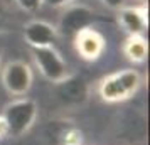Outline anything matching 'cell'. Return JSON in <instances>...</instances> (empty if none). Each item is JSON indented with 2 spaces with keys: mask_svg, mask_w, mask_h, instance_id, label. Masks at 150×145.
<instances>
[{
  "mask_svg": "<svg viewBox=\"0 0 150 145\" xmlns=\"http://www.w3.org/2000/svg\"><path fill=\"white\" fill-rule=\"evenodd\" d=\"M142 86V74L137 69L127 68L110 73L98 81L96 91L105 103H122L135 96Z\"/></svg>",
  "mask_w": 150,
  "mask_h": 145,
  "instance_id": "obj_1",
  "label": "cell"
},
{
  "mask_svg": "<svg viewBox=\"0 0 150 145\" xmlns=\"http://www.w3.org/2000/svg\"><path fill=\"white\" fill-rule=\"evenodd\" d=\"M37 115H39L37 103L30 98L21 96L7 103L2 111V118L7 127V137L19 138L24 133H27L34 127Z\"/></svg>",
  "mask_w": 150,
  "mask_h": 145,
  "instance_id": "obj_2",
  "label": "cell"
},
{
  "mask_svg": "<svg viewBox=\"0 0 150 145\" xmlns=\"http://www.w3.org/2000/svg\"><path fill=\"white\" fill-rule=\"evenodd\" d=\"M100 21V15L95 8H91L86 4H69L61 10V14L57 17L56 30L59 35L64 37H74L79 30L83 29L93 27V24Z\"/></svg>",
  "mask_w": 150,
  "mask_h": 145,
  "instance_id": "obj_3",
  "label": "cell"
},
{
  "mask_svg": "<svg viewBox=\"0 0 150 145\" xmlns=\"http://www.w3.org/2000/svg\"><path fill=\"white\" fill-rule=\"evenodd\" d=\"M32 59L42 78L49 83L59 84L71 76L68 62L62 59V56L54 46L32 49Z\"/></svg>",
  "mask_w": 150,
  "mask_h": 145,
  "instance_id": "obj_4",
  "label": "cell"
},
{
  "mask_svg": "<svg viewBox=\"0 0 150 145\" xmlns=\"http://www.w3.org/2000/svg\"><path fill=\"white\" fill-rule=\"evenodd\" d=\"M0 79H2L4 90L7 91L10 96L21 98L25 96L32 88L34 73H32V68L25 61L15 59V61H8L2 68Z\"/></svg>",
  "mask_w": 150,
  "mask_h": 145,
  "instance_id": "obj_5",
  "label": "cell"
},
{
  "mask_svg": "<svg viewBox=\"0 0 150 145\" xmlns=\"http://www.w3.org/2000/svg\"><path fill=\"white\" fill-rule=\"evenodd\" d=\"M73 47L83 61H98L106 49L105 35L93 27L83 29L73 37Z\"/></svg>",
  "mask_w": 150,
  "mask_h": 145,
  "instance_id": "obj_6",
  "label": "cell"
},
{
  "mask_svg": "<svg viewBox=\"0 0 150 145\" xmlns=\"http://www.w3.org/2000/svg\"><path fill=\"white\" fill-rule=\"evenodd\" d=\"M116 19L128 35H145L149 29V5H125L116 10Z\"/></svg>",
  "mask_w": 150,
  "mask_h": 145,
  "instance_id": "obj_7",
  "label": "cell"
},
{
  "mask_svg": "<svg viewBox=\"0 0 150 145\" xmlns=\"http://www.w3.org/2000/svg\"><path fill=\"white\" fill-rule=\"evenodd\" d=\"M22 37L30 46V49H37V47L54 46V42L59 37V34L56 30V25H52L51 22L34 19V21H29L24 25Z\"/></svg>",
  "mask_w": 150,
  "mask_h": 145,
  "instance_id": "obj_8",
  "label": "cell"
},
{
  "mask_svg": "<svg viewBox=\"0 0 150 145\" xmlns=\"http://www.w3.org/2000/svg\"><path fill=\"white\" fill-rule=\"evenodd\" d=\"M123 56L133 64H142L149 57V42L145 35H128L122 44Z\"/></svg>",
  "mask_w": 150,
  "mask_h": 145,
  "instance_id": "obj_9",
  "label": "cell"
},
{
  "mask_svg": "<svg viewBox=\"0 0 150 145\" xmlns=\"http://www.w3.org/2000/svg\"><path fill=\"white\" fill-rule=\"evenodd\" d=\"M57 90H59V96H62L66 101H74L79 103L83 100H86L88 96V84L83 78L78 76H71L68 79H64L62 83L56 84Z\"/></svg>",
  "mask_w": 150,
  "mask_h": 145,
  "instance_id": "obj_10",
  "label": "cell"
},
{
  "mask_svg": "<svg viewBox=\"0 0 150 145\" xmlns=\"http://www.w3.org/2000/svg\"><path fill=\"white\" fill-rule=\"evenodd\" d=\"M59 145H83V132L76 127H69L59 137Z\"/></svg>",
  "mask_w": 150,
  "mask_h": 145,
  "instance_id": "obj_11",
  "label": "cell"
},
{
  "mask_svg": "<svg viewBox=\"0 0 150 145\" xmlns=\"http://www.w3.org/2000/svg\"><path fill=\"white\" fill-rule=\"evenodd\" d=\"M14 2L22 12H27V14H34L44 5V0H14Z\"/></svg>",
  "mask_w": 150,
  "mask_h": 145,
  "instance_id": "obj_12",
  "label": "cell"
},
{
  "mask_svg": "<svg viewBox=\"0 0 150 145\" xmlns=\"http://www.w3.org/2000/svg\"><path fill=\"white\" fill-rule=\"evenodd\" d=\"M8 22V8L4 0H0V32H4Z\"/></svg>",
  "mask_w": 150,
  "mask_h": 145,
  "instance_id": "obj_13",
  "label": "cell"
},
{
  "mask_svg": "<svg viewBox=\"0 0 150 145\" xmlns=\"http://www.w3.org/2000/svg\"><path fill=\"white\" fill-rule=\"evenodd\" d=\"M79 0H44V5H47L51 8H64L69 4H74Z\"/></svg>",
  "mask_w": 150,
  "mask_h": 145,
  "instance_id": "obj_14",
  "label": "cell"
},
{
  "mask_svg": "<svg viewBox=\"0 0 150 145\" xmlns=\"http://www.w3.org/2000/svg\"><path fill=\"white\" fill-rule=\"evenodd\" d=\"M103 5H106V7L110 8V10H120L122 7H125V2L127 0H100Z\"/></svg>",
  "mask_w": 150,
  "mask_h": 145,
  "instance_id": "obj_15",
  "label": "cell"
},
{
  "mask_svg": "<svg viewBox=\"0 0 150 145\" xmlns=\"http://www.w3.org/2000/svg\"><path fill=\"white\" fill-rule=\"evenodd\" d=\"M5 137H7V127H5V122H4L2 115H0V140Z\"/></svg>",
  "mask_w": 150,
  "mask_h": 145,
  "instance_id": "obj_16",
  "label": "cell"
},
{
  "mask_svg": "<svg viewBox=\"0 0 150 145\" xmlns=\"http://www.w3.org/2000/svg\"><path fill=\"white\" fill-rule=\"evenodd\" d=\"M0 61H2V51H0Z\"/></svg>",
  "mask_w": 150,
  "mask_h": 145,
  "instance_id": "obj_17",
  "label": "cell"
},
{
  "mask_svg": "<svg viewBox=\"0 0 150 145\" xmlns=\"http://www.w3.org/2000/svg\"><path fill=\"white\" fill-rule=\"evenodd\" d=\"M142 2H143V0H142Z\"/></svg>",
  "mask_w": 150,
  "mask_h": 145,
  "instance_id": "obj_18",
  "label": "cell"
}]
</instances>
